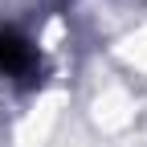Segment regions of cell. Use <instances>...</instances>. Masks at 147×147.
<instances>
[{
  "label": "cell",
  "mask_w": 147,
  "mask_h": 147,
  "mask_svg": "<svg viewBox=\"0 0 147 147\" xmlns=\"http://www.w3.org/2000/svg\"><path fill=\"white\" fill-rule=\"evenodd\" d=\"M0 78L16 86H37L41 82V53L16 29H0Z\"/></svg>",
  "instance_id": "6da1fadb"
}]
</instances>
